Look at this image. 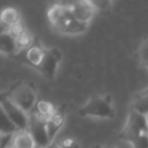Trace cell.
<instances>
[{"instance_id": "cell-1", "label": "cell", "mask_w": 148, "mask_h": 148, "mask_svg": "<svg viewBox=\"0 0 148 148\" xmlns=\"http://www.w3.org/2000/svg\"><path fill=\"white\" fill-rule=\"evenodd\" d=\"M47 17L52 28L62 35H80L88 28V24L80 22L74 16L69 7L51 5L47 10Z\"/></svg>"}, {"instance_id": "cell-2", "label": "cell", "mask_w": 148, "mask_h": 148, "mask_svg": "<svg viewBox=\"0 0 148 148\" xmlns=\"http://www.w3.org/2000/svg\"><path fill=\"white\" fill-rule=\"evenodd\" d=\"M82 117H92L99 119H109L114 117V109L112 105L111 97L109 95L91 96L83 106L79 110Z\"/></svg>"}, {"instance_id": "cell-3", "label": "cell", "mask_w": 148, "mask_h": 148, "mask_svg": "<svg viewBox=\"0 0 148 148\" xmlns=\"http://www.w3.org/2000/svg\"><path fill=\"white\" fill-rule=\"evenodd\" d=\"M143 135H148L146 114H142L132 109V111L128 113L125 126L120 132V138L130 143H133L135 140Z\"/></svg>"}, {"instance_id": "cell-4", "label": "cell", "mask_w": 148, "mask_h": 148, "mask_svg": "<svg viewBox=\"0 0 148 148\" xmlns=\"http://www.w3.org/2000/svg\"><path fill=\"white\" fill-rule=\"evenodd\" d=\"M7 97L27 113L31 112L38 102L36 91L29 83H18L10 90Z\"/></svg>"}, {"instance_id": "cell-5", "label": "cell", "mask_w": 148, "mask_h": 148, "mask_svg": "<svg viewBox=\"0 0 148 148\" xmlns=\"http://www.w3.org/2000/svg\"><path fill=\"white\" fill-rule=\"evenodd\" d=\"M28 132L31 134V136L35 140L37 147L45 148L47 145L51 143L49 132H47L46 119L42 118L40 116H38L35 112L30 113V116H29Z\"/></svg>"}, {"instance_id": "cell-6", "label": "cell", "mask_w": 148, "mask_h": 148, "mask_svg": "<svg viewBox=\"0 0 148 148\" xmlns=\"http://www.w3.org/2000/svg\"><path fill=\"white\" fill-rule=\"evenodd\" d=\"M60 60H61V52L58 49H56V47L45 49L43 58H42L40 62L38 64V66L36 67V69L45 79L53 80L57 74V69H58Z\"/></svg>"}, {"instance_id": "cell-7", "label": "cell", "mask_w": 148, "mask_h": 148, "mask_svg": "<svg viewBox=\"0 0 148 148\" xmlns=\"http://www.w3.org/2000/svg\"><path fill=\"white\" fill-rule=\"evenodd\" d=\"M1 111H3L7 117L15 124V126L18 128V131L28 130L29 125V113L23 111L20 106H17L14 102H12L7 96H1Z\"/></svg>"}, {"instance_id": "cell-8", "label": "cell", "mask_w": 148, "mask_h": 148, "mask_svg": "<svg viewBox=\"0 0 148 148\" xmlns=\"http://www.w3.org/2000/svg\"><path fill=\"white\" fill-rule=\"evenodd\" d=\"M74 14V16L82 23L89 24L90 20L92 18V15L95 13V8L88 0H81L69 7Z\"/></svg>"}, {"instance_id": "cell-9", "label": "cell", "mask_w": 148, "mask_h": 148, "mask_svg": "<svg viewBox=\"0 0 148 148\" xmlns=\"http://www.w3.org/2000/svg\"><path fill=\"white\" fill-rule=\"evenodd\" d=\"M64 120H65V117H64L62 111H60V110H57V111L53 113V116H51V117L46 120L47 132H49V136H50L51 142H53L56 134H57V133L60 131V128L62 127Z\"/></svg>"}, {"instance_id": "cell-10", "label": "cell", "mask_w": 148, "mask_h": 148, "mask_svg": "<svg viewBox=\"0 0 148 148\" xmlns=\"http://www.w3.org/2000/svg\"><path fill=\"white\" fill-rule=\"evenodd\" d=\"M12 147L14 148H37L35 140L32 139L31 134L28 132V130L18 131L14 134Z\"/></svg>"}, {"instance_id": "cell-11", "label": "cell", "mask_w": 148, "mask_h": 148, "mask_svg": "<svg viewBox=\"0 0 148 148\" xmlns=\"http://www.w3.org/2000/svg\"><path fill=\"white\" fill-rule=\"evenodd\" d=\"M133 110H135L142 114L148 113V88H146L136 94V96L133 101Z\"/></svg>"}, {"instance_id": "cell-12", "label": "cell", "mask_w": 148, "mask_h": 148, "mask_svg": "<svg viewBox=\"0 0 148 148\" xmlns=\"http://www.w3.org/2000/svg\"><path fill=\"white\" fill-rule=\"evenodd\" d=\"M57 111V109L47 101H38L36 106H35V113H37L38 116H40L44 119H49L51 116H53V113Z\"/></svg>"}, {"instance_id": "cell-13", "label": "cell", "mask_w": 148, "mask_h": 148, "mask_svg": "<svg viewBox=\"0 0 148 148\" xmlns=\"http://www.w3.org/2000/svg\"><path fill=\"white\" fill-rule=\"evenodd\" d=\"M2 23L7 25V28H13L20 24L18 13L14 8H6L2 12Z\"/></svg>"}, {"instance_id": "cell-14", "label": "cell", "mask_w": 148, "mask_h": 148, "mask_svg": "<svg viewBox=\"0 0 148 148\" xmlns=\"http://www.w3.org/2000/svg\"><path fill=\"white\" fill-rule=\"evenodd\" d=\"M18 132V128L15 124L7 117V114L1 111V125H0V134H15Z\"/></svg>"}, {"instance_id": "cell-15", "label": "cell", "mask_w": 148, "mask_h": 148, "mask_svg": "<svg viewBox=\"0 0 148 148\" xmlns=\"http://www.w3.org/2000/svg\"><path fill=\"white\" fill-rule=\"evenodd\" d=\"M138 58L142 66L148 68V38H146L138 49Z\"/></svg>"}, {"instance_id": "cell-16", "label": "cell", "mask_w": 148, "mask_h": 148, "mask_svg": "<svg viewBox=\"0 0 148 148\" xmlns=\"http://www.w3.org/2000/svg\"><path fill=\"white\" fill-rule=\"evenodd\" d=\"M59 145H60L61 148H80L79 142L72 136H66V138L61 139Z\"/></svg>"}, {"instance_id": "cell-17", "label": "cell", "mask_w": 148, "mask_h": 148, "mask_svg": "<svg viewBox=\"0 0 148 148\" xmlns=\"http://www.w3.org/2000/svg\"><path fill=\"white\" fill-rule=\"evenodd\" d=\"M14 134H0V148H9L12 147Z\"/></svg>"}, {"instance_id": "cell-18", "label": "cell", "mask_w": 148, "mask_h": 148, "mask_svg": "<svg viewBox=\"0 0 148 148\" xmlns=\"http://www.w3.org/2000/svg\"><path fill=\"white\" fill-rule=\"evenodd\" d=\"M133 148H148V135H143L131 143Z\"/></svg>"}, {"instance_id": "cell-19", "label": "cell", "mask_w": 148, "mask_h": 148, "mask_svg": "<svg viewBox=\"0 0 148 148\" xmlns=\"http://www.w3.org/2000/svg\"><path fill=\"white\" fill-rule=\"evenodd\" d=\"M81 0H52V5H58V6H64V7H72L76 2Z\"/></svg>"}, {"instance_id": "cell-20", "label": "cell", "mask_w": 148, "mask_h": 148, "mask_svg": "<svg viewBox=\"0 0 148 148\" xmlns=\"http://www.w3.org/2000/svg\"><path fill=\"white\" fill-rule=\"evenodd\" d=\"M45 148H61V147H60V145H59V143H56V142L53 141V142H51L50 145H47Z\"/></svg>"}, {"instance_id": "cell-21", "label": "cell", "mask_w": 148, "mask_h": 148, "mask_svg": "<svg viewBox=\"0 0 148 148\" xmlns=\"http://www.w3.org/2000/svg\"><path fill=\"white\" fill-rule=\"evenodd\" d=\"M146 119H147V125H148V113L146 114Z\"/></svg>"}, {"instance_id": "cell-22", "label": "cell", "mask_w": 148, "mask_h": 148, "mask_svg": "<svg viewBox=\"0 0 148 148\" xmlns=\"http://www.w3.org/2000/svg\"><path fill=\"white\" fill-rule=\"evenodd\" d=\"M9 148H14V147H9Z\"/></svg>"}, {"instance_id": "cell-23", "label": "cell", "mask_w": 148, "mask_h": 148, "mask_svg": "<svg viewBox=\"0 0 148 148\" xmlns=\"http://www.w3.org/2000/svg\"><path fill=\"white\" fill-rule=\"evenodd\" d=\"M37 148H39V147H37Z\"/></svg>"}, {"instance_id": "cell-24", "label": "cell", "mask_w": 148, "mask_h": 148, "mask_svg": "<svg viewBox=\"0 0 148 148\" xmlns=\"http://www.w3.org/2000/svg\"><path fill=\"white\" fill-rule=\"evenodd\" d=\"M147 69H148V68H147Z\"/></svg>"}]
</instances>
